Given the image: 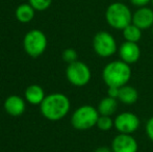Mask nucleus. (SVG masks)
<instances>
[{"mask_svg": "<svg viewBox=\"0 0 153 152\" xmlns=\"http://www.w3.org/2000/svg\"><path fill=\"white\" fill-rule=\"evenodd\" d=\"M96 127L101 131H108L111 128H114V119L111 116L100 115L97 121Z\"/></svg>", "mask_w": 153, "mask_h": 152, "instance_id": "nucleus-18", "label": "nucleus"}, {"mask_svg": "<svg viewBox=\"0 0 153 152\" xmlns=\"http://www.w3.org/2000/svg\"><path fill=\"white\" fill-rule=\"evenodd\" d=\"M36 10L29 3H22L16 8L15 16L21 23H29L34 18Z\"/></svg>", "mask_w": 153, "mask_h": 152, "instance_id": "nucleus-16", "label": "nucleus"}, {"mask_svg": "<svg viewBox=\"0 0 153 152\" xmlns=\"http://www.w3.org/2000/svg\"><path fill=\"white\" fill-rule=\"evenodd\" d=\"M145 130H146V134H147L148 139H149L151 142H153V117L149 118V119L147 120Z\"/></svg>", "mask_w": 153, "mask_h": 152, "instance_id": "nucleus-21", "label": "nucleus"}, {"mask_svg": "<svg viewBox=\"0 0 153 152\" xmlns=\"http://www.w3.org/2000/svg\"><path fill=\"white\" fill-rule=\"evenodd\" d=\"M151 1L152 0H130L131 4L134 6H137V7H144Z\"/></svg>", "mask_w": 153, "mask_h": 152, "instance_id": "nucleus-22", "label": "nucleus"}, {"mask_svg": "<svg viewBox=\"0 0 153 152\" xmlns=\"http://www.w3.org/2000/svg\"><path fill=\"white\" fill-rule=\"evenodd\" d=\"M66 77L71 85L75 87H85L92 78L90 67L81 61H76L67 66Z\"/></svg>", "mask_w": 153, "mask_h": 152, "instance_id": "nucleus-7", "label": "nucleus"}, {"mask_svg": "<svg viewBox=\"0 0 153 152\" xmlns=\"http://www.w3.org/2000/svg\"><path fill=\"white\" fill-rule=\"evenodd\" d=\"M28 3L38 12H44L50 7L52 0H28Z\"/></svg>", "mask_w": 153, "mask_h": 152, "instance_id": "nucleus-19", "label": "nucleus"}, {"mask_svg": "<svg viewBox=\"0 0 153 152\" xmlns=\"http://www.w3.org/2000/svg\"><path fill=\"white\" fill-rule=\"evenodd\" d=\"M94 152H113L111 147H107V146H99L95 149Z\"/></svg>", "mask_w": 153, "mask_h": 152, "instance_id": "nucleus-24", "label": "nucleus"}, {"mask_svg": "<svg viewBox=\"0 0 153 152\" xmlns=\"http://www.w3.org/2000/svg\"><path fill=\"white\" fill-rule=\"evenodd\" d=\"M62 59L64 62H66L67 64L74 63V62L78 61V54H77V51L73 48H67L62 51Z\"/></svg>", "mask_w": 153, "mask_h": 152, "instance_id": "nucleus-20", "label": "nucleus"}, {"mask_svg": "<svg viewBox=\"0 0 153 152\" xmlns=\"http://www.w3.org/2000/svg\"><path fill=\"white\" fill-rule=\"evenodd\" d=\"M141 126V120L135 114L130 112H123L114 119V128L118 133L132 134L137 131Z\"/></svg>", "mask_w": 153, "mask_h": 152, "instance_id": "nucleus-8", "label": "nucleus"}, {"mask_svg": "<svg viewBox=\"0 0 153 152\" xmlns=\"http://www.w3.org/2000/svg\"><path fill=\"white\" fill-rule=\"evenodd\" d=\"M70 99L62 93H52L45 97L40 104L42 115L50 121H59L70 112Z\"/></svg>", "mask_w": 153, "mask_h": 152, "instance_id": "nucleus-1", "label": "nucleus"}, {"mask_svg": "<svg viewBox=\"0 0 153 152\" xmlns=\"http://www.w3.org/2000/svg\"><path fill=\"white\" fill-rule=\"evenodd\" d=\"M100 114L97 108L93 105H81L73 112L71 117V124L77 130H89L96 126Z\"/></svg>", "mask_w": 153, "mask_h": 152, "instance_id": "nucleus-4", "label": "nucleus"}, {"mask_svg": "<svg viewBox=\"0 0 153 152\" xmlns=\"http://www.w3.org/2000/svg\"><path fill=\"white\" fill-rule=\"evenodd\" d=\"M139 99V92L134 87L130 85H125L119 89L118 100L120 103L125 105H132Z\"/></svg>", "mask_w": 153, "mask_h": 152, "instance_id": "nucleus-13", "label": "nucleus"}, {"mask_svg": "<svg viewBox=\"0 0 153 152\" xmlns=\"http://www.w3.org/2000/svg\"><path fill=\"white\" fill-rule=\"evenodd\" d=\"M120 87H107V96L117 98L118 99V94H119Z\"/></svg>", "mask_w": 153, "mask_h": 152, "instance_id": "nucleus-23", "label": "nucleus"}, {"mask_svg": "<svg viewBox=\"0 0 153 152\" xmlns=\"http://www.w3.org/2000/svg\"><path fill=\"white\" fill-rule=\"evenodd\" d=\"M152 35H153V26H152Z\"/></svg>", "mask_w": 153, "mask_h": 152, "instance_id": "nucleus-25", "label": "nucleus"}, {"mask_svg": "<svg viewBox=\"0 0 153 152\" xmlns=\"http://www.w3.org/2000/svg\"><path fill=\"white\" fill-rule=\"evenodd\" d=\"M93 49L98 56L107 59L113 56L118 51L116 39L108 31H98L93 38Z\"/></svg>", "mask_w": 153, "mask_h": 152, "instance_id": "nucleus-6", "label": "nucleus"}, {"mask_svg": "<svg viewBox=\"0 0 153 152\" xmlns=\"http://www.w3.org/2000/svg\"><path fill=\"white\" fill-rule=\"evenodd\" d=\"M118 108H119V100L111 96L102 98L97 106L99 114L103 116H111V117H113L117 113Z\"/></svg>", "mask_w": 153, "mask_h": 152, "instance_id": "nucleus-15", "label": "nucleus"}, {"mask_svg": "<svg viewBox=\"0 0 153 152\" xmlns=\"http://www.w3.org/2000/svg\"><path fill=\"white\" fill-rule=\"evenodd\" d=\"M122 33H123V38L127 42L137 43L142 39V29L139 28L133 23H131L128 26L125 27L122 30Z\"/></svg>", "mask_w": 153, "mask_h": 152, "instance_id": "nucleus-17", "label": "nucleus"}, {"mask_svg": "<svg viewBox=\"0 0 153 152\" xmlns=\"http://www.w3.org/2000/svg\"><path fill=\"white\" fill-rule=\"evenodd\" d=\"M151 2H152V5H153V0H152V1H151Z\"/></svg>", "mask_w": 153, "mask_h": 152, "instance_id": "nucleus-26", "label": "nucleus"}, {"mask_svg": "<svg viewBox=\"0 0 153 152\" xmlns=\"http://www.w3.org/2000/svg\"><path fill=\"white\" fill-rule=\"evenodd\" d=\"M131 78L130 65L121 59L109 62L102 70V79L107 87H121Z\"/></svg>", "mask_w": 153, "mask_h": 152, "instance_id": "nucleus-2", "label": "nucleus"}, {"mask_svg": "<svg viewBox=\"0 0 153 152\" xmlns=\"http://www.w3.org/2000/svg\"><path fill=\"white\" fill-rule=\"evenodd\" d=\"M107 24L114 29L123 30L126 26L132 23V13L126 4L115 2L107 6L105 12Z\"/></svg>", "mask_w": 153, "mask_h": 152, "instance_id": "nucleus-3", "label": "nucleus"}, {"mask_svg": "<svg viewBox=\"0 0 153 152\" xmlns=\"http://www.w3.org/2000/svg\"><path fill=\"white\" fill-rule=\"evenodd\" d=\"M132 23L137 25L142 30L152 28L153 26V10L151 8L144 6L139 7L132 14Z\"/></svg>", "mask_w": 153, "mask_h": 152, "instance_id": "nucleus-11", "label": "nucleus"}, {"mask_svg": "<svg viewBox=\"0 0 153 152\" xmlns=\"http://www.w3.org/2000/svg\"><path fill=\"white\" fill-rule=\"evenodd\" d=\"M48 46L47 37L40 29H31L23 39V48L31 57H39L45 52Z\"/></svg>", "mask_w": 153, "mask_h": 152, "instance_id": "nucleus-5", "label": "nucleus"}, {"mask_svg": "<svg viewBox=\"0 0 153 152\" xmlns=\"http://www.w3.org/2000/svg\"><path fill=\"white\" fill-rule=\"evenodd\" d=\"M118 52H119L120 59L130 66L137 63L141 57V49L137 43L125 41L120 45Z\"/></svg>", "mask_w": 153, "mask_h": 152, "instance_id": "nucleus-10", "label": "nucleus"}, {"mask_svg": "<svg viewBox=\"0 0 153 152\" xmlns=\"http://www.w3.org/2000/svg\"><path fill=\"white\" fill-rule=\"evenodd\" d=\"M3 108L6 114L13 117H19L24 114L26 108V100L19 95H10L5 99Z\"/></svg>", "mask_w": 153, "mask_h": 152, "instance_id": "nucleus-12", "label": "nucleus"}, {"mask_svg": "<svg viewBox=\"0 0 153 152\" xmlns=\"http://www.w3.org/2000/svg\"><path fill=\"white\" fill-rule=\"evenodd\" d=\"M24 97L26 102L32 105H40L45 99L46 95L43 87L39 85H30L26 87L24 93Z\"/></svg>", "mask_w": 153, "mask_h": 152, "instance_id": "nucleus-14", "label": "nucleus"}, {"mask_svg": "<svg viewBox=\"0 0 153 152\" xmlns=\"http://www.w3.org/2000/svg\"><path fill=\"white\" fill-rule=\"evenodd\" d=\"M113 152H137L139 143L132 134L118 133L111 141Z\"/></svg>", "mask_w": 153, "mask_h": 152, "instance_id": "nucleus-9", "label": "nucleus"}]
</instances>
